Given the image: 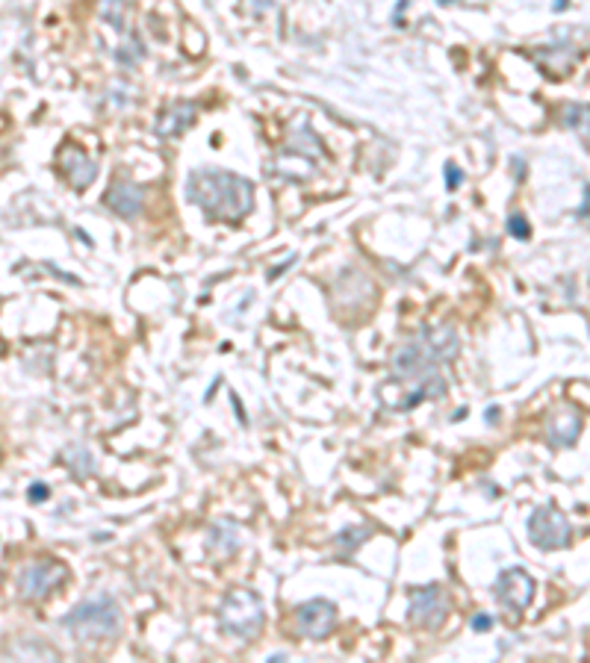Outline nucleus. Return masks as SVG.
Masks as SVG:
<instances>
[{"instance_id": "1", "label": "nucleus", "mask_w": 590, "mask_h": 663, "mask_svg": "<svg viewBox=\"0 0 590 663\" xmlns=\"http://www.w3.org/2000/svg\"><path fill=\"white\" fill-rule=\"evenodd\" d=\"M461 351V340H457L455 328H423L414 340L395 348L390 360L393 378L399 381H414L423 383L428 390V398H443L445 395V378L443 366L452 363Z\"/></svg>"}, {"instance_id": "2", "label": "nucleus", "mask_w": 590, "mask_h": 663, "mask_svg": "<svg viewBox=\"0 0 590 663\" xmlns=\"http://www.w3.org/2000/svg\"><path fill=\"white\" fill-rule=\"evenodd\" d=\"M186 195L215 222H243L255 210V183L222 168H195L186 180Z\"/></svg>"}, {"instance_id": "3", "label": "nucleus", "mask_w": 590, "mask_h": 663, "mask_svg": "<svg viewBox=\"0 0 590 663\" xmlns=\"http://www.w3.org/2000/svg\"><path fill=\"white\" fill-rule=\"evenodd\" d=\"M63 628L80 643H106L122 631V610L113 596L101 593L71 610L63 619Z\"/></svg>"}, {"instance_id": "4", "label": "nucleus", "mask_w": 590, "mask_h": 663, "mask_svg": "<svg viewBox=\"0 0 590 663\" xmlns=\"http://www.w3.org/2000/svg\"><path fill=\"white\" fill-rule=\"evenodd\" d=\"M263 619H266V610L255 589H231L219 605L222 628L239 640H255L263 628Z\"/></svg>"}, {"instance_id": "5", "label": "nucleus", "mask_w": 590, "mask_h": 663, "mask_svg": "<svg viewBox=\"0 0 590 663\" xmlns=\"http://www.w3.org/2000/svg\"><path fill=\"white\" fill-rule=\"evenodd\" d=\"M68 578V569L56 560H35L18 575V593L27 601H42Z\"/></svg>"}, {"instance_id": "6", "label": "nucleus", "mask_w": 590, "mask_h": 663, "mask_svg": "<svg viewBox=\"0 0 590 663\" xmlns=\"http://www.w3.org/2000/svg\"><path fill=\"white\" fill-rule=\"evenodd\" d=\"M528 537L537 549L552 551V549H564L570 542V522L564 520V513L558 508H537L528 520Z\"/></svg>"}, {"instance_id": "7", "label": "nucleus", "mask_w": 590, "mask_h": 663, "mask_svg": "<svg viewBox=\"0 0 590 663\" xmlns=\"http://www.w3.org/2000/svg\"><path fill=\"white\" fill-rule=\"evenodd\" d=\"M449 617V596L440 584L419 587L411 593V619L416 628H440Z\"/></svg>"}, {"instance_id": "8", "label": "nucleus", "mask_w": 590, "mask_h": 663, "mask_svg": "<svg viewBox=\"0 0 590 663\" xmlns=\"http://www.w3.org/2000/svg\"><path fill=\"white\" fill-rule=\"evenodd\" d=\"M336 625V605L328 599H310L295 610V631L307 640H325Z\"/></svg>"}, {"instance_id": "9", "label": "nucleus", "mask_w": 590, "mask_h": 663, "mask_svg": "<svg viewBox=\"0 0 590 663\" xmlns=\"http://www.w3.org/2000/svg\"><path fill=\"white\" fill-rule=\"evenodd\" d=\"M493 593H496L502 608H508L514 613H523L528 605H532V599H535V578L528 575L525 569H516V566H514V569H505L496 578Z\"/></svg>"}, {"instance_id": "10", "label": "nucleus", "mask_w": 590, "mask_h": 663, "mask_svg": "<svg viewBox=\"0 0 590 663\" xmlns=\"http://www.w3.org/2000/svg\"><path fill=\"white\" fill-rule=\"evenodd\" d=\"M59 168H63L68 183L80 192L92 186L95 177H98V165H95L92 156L83 153V148H77V144H65V148L59 151Z\"/></svg>"}, {"instance_id": "11", "label": "nucleus", "mask_w": 590, "mask_h": 663, "mask_svg": "<svg viewBox=\"0 0 590 663\" xmlns=\"http://www.w3.org/2000/svg\"><path fill=\"white\" fill-rule=\"evenodd\" d=\"M195 115H198V106L195 104H192V101H177V104L165 106V110L160 113V118H156V124H154V133L160 139H175L184 130L192 127Z\"/></svg>"}, {"instance_id": "12", "label": "nucleus", "mask_w": 590, "mask_h": 663, "mask_svg": "<svg viewBox=\"0 0 590 663\" xmlns=\"http://www.w3.org/2000/svg\"><path fill=\"white\" fill-rule=\"evenodd\" d=\"M104 203L115 215H122V219H136L142 210V189L134 183H115L110 192H106Z\"/></svg>"}, {"instance_id": "13", "label": "nucleus", "mask_w": 590, "mask_h": 663, "mask_svg": "<svg viewBox=\"0 0 590 663\" xmlns=\"http://www.w3.org/2000/svg\"><path fill=\"white\" fill-rule=\"evenodd\" d=\"M549 442L552 445H561V449H567V445H573L575 440H579V433H582V419L575 410H561V413H555L549 419Z\"/></svg>"}, {"instance_id": "14", "label": "nucleus", "mask_w": 590, "mask_h": 663, "mask_svg": "<svg viewBox=\"0 0 590 663\" xmlns=\"http://www.w3.org/2000/svg\"><path fill=\"white\" fill-rule=\"evenodd\" d=\"M207 549L219 558H231V554L239 549V537H236V525L234 522H215L210 528L207 537Z\"/></svg>"}, {"instance_id": "15", "label": "nucleus", "mask_w": 590, "mask_h": 663, "mask_svg": "<svg viewBox=\"0 0 590 663\" xmlns=\"http://www.w3.org/2000/svg\"><path fill=\"white\" fill-rule=\"evenodd\" d=\"M63 463L75 472V478H89V472L95 469V460L86 445H68L63 451Z\"/></svg>"}, {"instance_id": "16", "label": "nucleus", "mask_w": 590, "mask_h": 663, "mask_svg": "<svg viewBox=\"0 0 590 663\" xmlns=\"http://www.w3.org/2000/svg\"><path fill=\"white\" fill-rule=\"evenodd\" d=\"M125 12H127V0H104L101 15L106 24H113L115 30L125 27Z\"/></svg>"}, {"instance_id": "17", "label": "nucleus", "mask_w": 590, "mask_h": 663, "mask_svg": "<svg viewBox=\"0 0 590 663\" xmlns=\"http://www.w3.org/2000/svg\"><path fill=\"white\" fill-rule=\"evenodd\" d=\"M372 530L369 528H345L340 537H336V546H340V551H355L360 542H366L369 539Z\"/></svg>"}, {"instance_id": "18", "label": "nucleus", "mask_w": 590, "mask_h": 663, "mask_svg": "<svg viewBox=\"0 0 590 663\" xmlns=\"http://www.w3.org/2000/svg\"><path fill=\"white\" fill-rule=\"evenodd\" d=\"M508 233L516 236V239H528V236H532V227H528L525 215H520V213L508 215Z\"/></svg>"}, {"instance_id": "19", "label": "nucleus", "mask_w": 590, "mask_h": 663, "mask_svg": "<svg viewBox=\"0 0 590 663\" xmlns=\"http://www.w3.org/2000/svg\"><path fill=\"white\" fill-rule=\"evenodd\" d=\"M461 180H464V174L457 172V165H445V186H449V192H455Z\"/></svg>"}, {"instance_id": "20", "label": "nucleus", "mask_w": 590, "mask_h": 663, "mask_svg": "<svg viewBox=\"0 0 590 663\" xmlns=\"http://www.w3.org/2000/svg\"><path fill=\"white\" fill-rule=\"evenodd\" d=\"M473 628L475 631H490L493 628V619L487 617V613H475V617H473Z\"/></svg>"}, {"instance_id": "21", "label": "nucleus", "mask_w": 590, "mask_h": 663, "mask_svg": "<svg viewBox=\"0 0 590 663\" xmlns=\"http://www.w3.org/2000/svg\"><path fill=\"white\" fill-rule=\"evenodd\" d=\"M47 492H51V490H47V484H33L30 487V501H45Z\"/></svg>"}]
</instances>
